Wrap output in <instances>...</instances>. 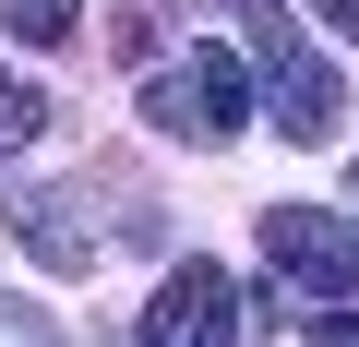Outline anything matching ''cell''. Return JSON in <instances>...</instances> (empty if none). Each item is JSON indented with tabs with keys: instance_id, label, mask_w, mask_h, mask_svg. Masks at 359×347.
Returning a JSON list of instances; mask_svg holds the SVG:
<instances>
[{
	"instance_id": "6da1fadb",
	"label": "cell",
	"mask_w": 359,
	"mask_h": 347,
	"mask_svg": "<svg viewBox=\"0 0 359 347\" xmlns=\"http://www.w3.org/2000/svg\"><path fill=\"white\" fill-rule=\"evenodd\" d=\"M252 72H264V108H276V132L287 144H335V120H347V84L323 72V48L287 25V0H264L252 13Z\"/></svg>"
},
{
	"instance_id": "7a4b0ae2",
	"label": "cell",
	"mask_w": 359,
	"mask_h": 347,
	"mask_svg": "<svg viewBox=\"0 0 359 347\" xmlns=\"http://www.w3.org/2000/svg\"><path fill=\"white\" fill-rule=\"evenodd\" d=\"M144 120H156L168 144H228V132L252 120V72H240L228 48H192V60L144 72Z\"/></svg>"
},
{
	"instance_id": "3957f363",
	"label": "cell",
	"mask_w": 359,
	"mask_h": 347,
	"mask_svg": "<svg viewBox=\"0 0 359 347\" xmlns=\"http://www.w3.org/2000/svg\"><path fill=\"white\" fill-rule=\"evenodd\" d=\"M264 264L299 275V287H323V299H359V228L323 216V204H276L264 216Z\"/></svg>"
},
{
	"instance_id": "277c9868",
	"label": "cell",
	"mask_w": 359,
	"mask_h": 347,
	"mask_svg": "<svg viewBox=\"0 0 359 347\" xmlns=\"http://www.w3.org/2000/svg\"><path fill=\"white\" fill-rule=\"evenodd\" d=\"M228 335H240V287H228L216 264H180V275L156 287V311H144L132 347H228Z\"/></svg>"
},
{
	"instance_id": "5b68a950",
	"label": "cell",
	"mask_w": 359,
	"mask_h": 347,
	"mask_svg": "<svg viewBox=\"0 0 359 347\" xmlns=\"http://www.w3.org/2000/svg\"><path fill=\"white\" fill-rule=\"evenodd\" d=\"M13 240L48 275H96V228H72V192H13Z\"/></svg>"
},
{
	"instance_id": "8992f818",
	"label": "cell",
	"mask_w": 359,
	"mask_h": 347,
	"mask_svg": "<svg viewBox=\"0 0 359 347\" xmlns=\"http://www.w3.org/2000/svg\"><path fill=\"white\" fill-rule=\"evenodd\" d=\"M0 25H13L25 48H60V36L84 25V13H72V0H0Z\"/></svg>"
},
{
	"instance_id": "52a82bcc",
	"label": "cell",
	"mask_w": 359,
	"mask_h": 347,
	"mask_svg": "<svg viewBox=\"0 0 359 347\" xmlns=\"http://www.w3.org/2000/svg\"><path fill=\"white\" fill-rule=\"evenodd\" d=\"M36 132H48V96H36V84H13V72H0V156H25Z\"/></svg>"
},
{
	"instance_id": "ba28073f",
	"label": "cell",
	"mask_w": 359,
	"mask_h": 347,
	"mask_svg": "<svg viewBox=\"0 0 359 347\" xmlns=\"http://www.w3.org/2000/svg\"><path fill=\"white\" fill-rule=\"evenodd\" d=\"M299 347H359V323H335V311H311V323H299Z\"/></svg>"
},
{
	"instance_id": "9c48e42d",
	"label": "cell",
	"mask_w": 359,
	"mask_h": 347,
	"mask_svg": "<svg viewBox=\"0 0 359 347\" xmlns=\"http://www.w3.org/2000/svg\"><path fill=\"white\" fill-rule=\"evenodd\" d=\"M347 192H359V168H347Z\"/></svg>"
}]
</instances>
